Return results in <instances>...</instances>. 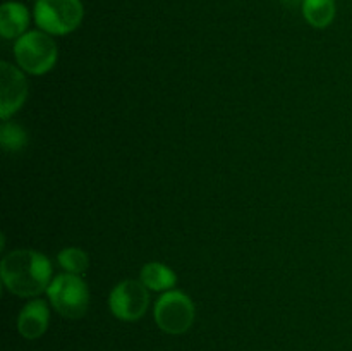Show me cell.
<instances>
[{"label":"cell","mask_w":352,"mask_h":351,"mask_svg":"<svg viewBox=\"0 0 352 351\" xmlns=\"http://www.w3.org/2000/svg\"><path fill=\"white\" fill-rule=\"evenodd\" d=\"M3 286L21 298H34L47 291L52 279V262L34 250H14L2 258Z\"/></svg>","instance_id":"1"},{"label":"cell","mask_w":352,"mask_h":351,"mask_svg":"<svg viewBox=\"0 0 352 351\" xmlns=\"http://www.w3.org/2000/svg\"><path fill=\"white\" fill-rule=\"evenodd\" d=\"M14 57L28 74H47L57 62V43L45 31H28L14 43Z\"/></svg>","instance_id":"2"},{"label":"cell","mask_w":352,"mask_h":351,"mask_svg":"<svg viewBox=\"0 0 352 351\" xmlns=\"http://www.w3.org/2000/svg\"><path fill=\"white\" fill-rule=\"evenodd\" d=\"M52 306L65 319H81L89 308V289L81 275L58 274L52 279L47 289Z\"/></svg>","instance_id":"3"},{"label":"cell","mask_w":352,"mask_h":351,"mask_svg":"<svg viewBox=\"0 0 352 351\" xmlns=\"http://www.w3.org/2000/svg\"><path fill=\"white\" fill-rule=\"evenodd\" d=\"M85 17L81 0H36L34 21L48 34L62 36L78 30Z\"/></svg>","instance_id":"4"},{"label":"cell","mask_w":352,"mask_h":351,"mask_svg":"<svg viewBox=\"0 0 352 351\" xmlns=\"http://www.w3.org/2000/svg\"><path fill=\"white\" fill-rule=\"evenodd\" d=\"M155 322L164 332L177 336L191 329L196 317V308L192 299L186 292L165 291L155 303Z\"/></svg>","instance_id":"5"},{"label":"cell","mask_w":352,"mask_h":351,"mask_svg":"<svg viewBox=\"0 0 352 351\" xmlns=\"http://www.w3.org/2000/svg\"><path fill=\"white\" fill-rule=\"evenodd\" d=\"M150 289L141 281H126L119 282L116 288L110 291L109 296V308L119 320L124 322H134L140 320L146 313L150 306Z\"/></svg>","instance_id":"6"},{"label":"cell","mask_w":352,"mask_h":351,"mask_svg":"<svg viewBox=\"0 0 352 351\" xmlns=\"http://www.w3.org/2000/svg\"><path fill=\"white\" fill-rule=\"evenodd\" d=\"M28 98V81L23 71L3 61L0 64V117L9 120Z\"/></svg>","instance_id":"7"},{"label":"cell","mask_w":352,"mask_h":351,"mask_svg":"<svg viewBox=\"0 0 352 351\" xmlns=\"http://www.w3.org/2000/svg\"><path fill=\"white\" fill-rule=\"evenodd\" d=\"M50 322V310L43 299H31L17 317V330L24 339H38L43 336Z\"/></svg>","instance_id":"8"},{"label":"cell","mask_w":352,"mask_h":351,"mask_svg":"<svg viewBox=\"0 0 352 351\" xmlns=\"http://www.w3.org/2000/svg\"><path fill=\"white\" fill-rule=\"evenodd\" d=\"M30 26V12L21 2H6L0 7V34L6 40L23 36Z\"/></svg>","instance_id":"9"},{"label":"cell","mask_w":352,"mask_h":351,"mask_svg":"<svg viewBox=\"0 0 352 351\" xmlns=\"http://www.w3.org/2000/svg\"><path fill=\"white\" fill-rule=\"evenodd\" d=\"M140 281L146 286L150 291H170L177 284V275L160 262H150L144 265L140 272Z\"/></svg>","instance_id":"10"},{"label":"cell","mask_w":352,"mask_h":351,"mask_svg":"<svg viewBox=\"0 0 352 351\" xmlns=\"http://www.w3.org/2000/svg\"><path fill=\"white\" fill-rule=\"evenodd\" d=\"M302 16L313 28L330 26L336 17V2L333 0H302Z\"/></svg>","instance_id":"11"},{"label":"cell","mask_w":352,"mask_h":351,"mask_svg":"<svg viewBox=\"0 0 352 351\" xmlns=\"http://www.w3.org/2000/svg\"><path fill=\"white\" fill-rule=\"evenodd\" d=\"M58 265L64 272H69V274L82 275L89 267V257L86 251H82L81 248L69 246L64 248V250L58 253L57 257Z\"/></svg>","instance_id":"12"},{"label":"cell","mask_w":352,"mask_h":351,"mask_svg":"<svg viewBox=\"0 0 352 351\" xmlns=\"http://www.w3.org/2000/svg\"><path fill=\"white\" fill-rule=\"evenodd\" d=\"M0 143H2L3 150L19 151L28 143V134L19 124L6 120L0 127Z\"/></svg>","instance_id":"13"}]
</instances>
